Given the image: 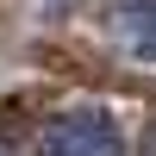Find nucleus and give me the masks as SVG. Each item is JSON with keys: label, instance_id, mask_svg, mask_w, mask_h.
I'll return each mask as SVG.
<instances>
[{"label": "nucleus", "instance_id": "20e7f679", "mask_svg": "<svg viewBox=\"0 0 156 156\" xmlns=\"http://www.w3.org/2000/svg\"><path fill=\"white\" fill-rule=\"evenodd\" d=\"M0 156H12V150H6V144H0Z\"/></svg>", "mask_w": 156, "mask_h": 156}, {"label": "nucleus", "instance_id": "7ed1b4c3", "mask_svg": "<svg viewBox=\"0 0 156 156\" xmlns=\"http://www.w3.org/2000/svg\"><path fill=\"white\" fill-rule=\"evenodd\" d=\"M144 156H156V125H150V137H144Z\"/></svg>", "mask_w": 156, "mask_h": 156}, {"label": "nucleus", "instance_id": "f03ea898", "mask_svg": "<svg viewBox=\"0 0 156 156\" xmlns=\"http://www.w3.org/2000/svg\"><path fill=\"white\" fill-rule=\"evenodd\" d=\"M106 31L137 62H156V0H112L106 6Z\"/></svg>", "mask_w": 156, "mask_h": 156}, {"label": "nucleus", "instance_id": "f257e3e1", "mask_svg": "<svg viewBox=\"0 0 156 156\" xmlns=\"http://www.w3.org/2000/svg\"><path fill=\"white\" fill-rule=\"evenodd\" d=\"M37 156H125L119 119L100 106H69L37 131Z\"/></svg>", "mask_w": 156, "mask_h": 156}]
</instances>
